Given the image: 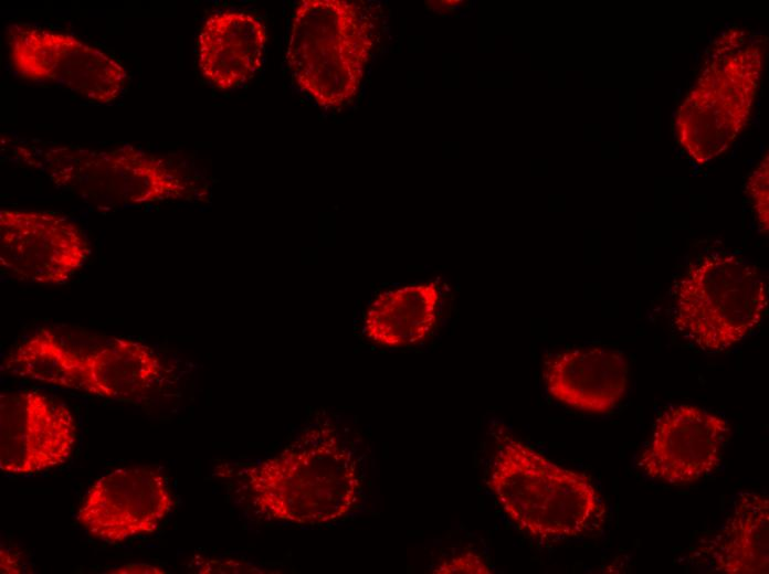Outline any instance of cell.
Listing matches in <instances>:
<instances>
[{
  "mask_svg": "<svg viewBox=\"0 0 769 574\" xmlns=\"http://www.w3.org/2000/svg\"><path fill=\"white\" fill-rule=\"evenodd\" d=\"M243 477L254 509L273 521L334 523L362 496L358 460L329 424L305 429L275 456L246 467Z\"/></svg>",
  "mask_w": 769,
  "mask_h": 574,
  "instance_id": "obj_1",
  "label": "cell"
},
{
  "mask_svg": "<svg viewBox=\"0 0 769 574\" xmlns=\"http://www.w3.org/2000/svg\"><path fill=\"white\" fill-rule=\"evenodd\" d=\"M15 153L57 189L98 209L192 200L201 193L186 167L130 145L99 150L23 144Z\"/></svg>",
  "mask_w": 769,
  "mask_h": 574,
  "instance_id": "obj_2",
  "label": "cell"
},
{
  "mask_svg": "<svg viewBox=\"0 0 769 574\" xmlns=\"http://www.w3.org/2000/svg\"><path fill=\"white\" fill-rule=\"evenodd\" d=\"M488 485L507 518L537 540H565L592 530L603 502L590 479L563 468L498 428Z\"/></svg>",
  "mask_w": 769,
  "mask_h": 574,
  "instance_id": "obj_3",
  "label": "cell"
},
{
  "mask_svg": "<svg viewBox=\"0 0 769 574\" xmlns=\"http://www.w3.org/2000/svg\"><path fill=\"white\" fill-rule=\"evenodd\" d=\"M767 283L754 264L735 254H708L691 264L675 285L674 323L708 353L733 348L761 323Z\"/></svg>",
  "mask_w": 769,
  "mask_h": 574,
  "instance_id": "obj_4",
  "label": "cell"
},
{
  "mask_svg": "<svg viewBox=\"0 0 769 574\" xmlns=\"http://www.w3.org/2000/svg\"><path fill=\"white\" fill-rule=\"evenodd\" d=\"M763 62L758 43L729 30L713 44L696 85L678 108L676 137L697 163L721 155L748 123Z\"/></svg>",
  "mask_w": 769,
  "mask_h": 574,
  "instance_id": "obj_5",
  "label": "cell"
},
{
  "mask_svg": "<svg viewBox=\"0 0 769 574\" xmlns=\"http://www.w3.org/2000/svg\"><path fill=\"white\" fill-rule=\"evenodd\" d=\"M372 46L369 24L345 0H303L292 20L288 68L320 107L337 108L357 93Z\"/></svg>",
  "mask_w": 769,
  "mask_h": 574,
  "instance_id": "obj_6",
  "label": "cell"
},
{
  "mask_svg": "<svg viewBox=\"0 0 769 574\" xmlns=\"http://www.w3.org/2000/svg\"><path fill=\"white\" fill-rule=\"evenodd\" d=\"M7 38L12 67L22 78L55 84L99 104L114 102L126 86L119 62L74 35L15 23Z\"/></svg>",
  "mask_w": 769,
  "mask_h": 574,
  "instance_id": "obj_7",
  "label": "cell"
},
{
  "mask_svg": "<svg viewBox=\"0 0 769 574\" xmlns=\"http://www.w3.org/2000/svg\"><path fill=\"white\" fill-rule=\"evenodd\" d=\"M89 255L85 234L65 215L34 210L0 211V265L18 280L64 284Z\"/></svg>",
  "mask_w": 769,
  "mask_h": 574,
  "instance_id": "obj_8",
  "label": "cell"
},
{
  "mask_svg": "<svg viewBox=\"0 0 769 574\" xmlns=\"http://www.w3.org/2000/svg\"><path fill=\"white\" fill-rule=\"evenodd\" d=\"M76 425L63 403L32 390L0 394V468L31 476L61 466L73 451Z\"/></svg>",
  "mask_w": 769,
  "mask_h": 574,
  "instance_id": "obj_9",
  "label": "cell"
},
{
  "mask_svg": "<svg viewBox=\"0 0 769 574\" xmlns=\"http://www.w3.org/2000/svg\"><path fill=\"white\" fill-rule=\"evenodd\" d=\"M172 507L173 498L160 470L124 467L91 486L76 518L93 538L118 543L154 533Z\"/></svg>",
  "mask_w": 769,
  "mask_h": 574,
  "instance_id": "obj_10",
  "label": "cell"
},
{
  "mask_svg": "<svg viewBox=\"0 0 769 574\" xmlns=\"http://www.w3.org/2000/svg\"><path fill=\"white\" fill-rule=\"evenodd\" d=\"M729 436L730 425L721 416L696 405H674L656 419L638 466L651 479L687 485L719 466Z\"/></svg>",
  "mask_w": 769,
  "mask_h": 574,
  "instance_id": "obj_11",
  "label": "cell"
},
{
  "mask_svg": "<svg viewBox=\"0 0 769 574\" xmlns=\"http://www.w3.org/2000/svg\"><path fill=\"white\" fill-rule=\"evenodd\" d=\"M542 378L548 393L560 403L583 412L607 413L626 392L629 364L620 350L577 348L547 359Z\"/></svg>",
  "mask_w": 769,
  "mask_h": 574,
  "instance_id": "obj_12",
  "label": "cell"
},
{
  "mask_svg": "<svg viewBox=\"0 0 769 574\" xmlns=\"http://www.w3.org/2000/svg\"><path fill=\"white\" fill-rule=\"evenodd\" d=\"M262 21L243 10L211 13L198 38V65L204 79L219 89H233L261 68L266 45Z\"/></svg>",
  "mask_w": 769,
  "mask_h": 574,
  "instance_id": "obj_13",
  "label": "cell"
},
{
  "mask_svg": "<svg viewBox=\"0 0 769 574\" xmlns=\"http://www.w3.org/2000/svg\"><path fill=\"white\" fill-rule=\"evenodd\" d=\"M712 572H769V500L762 493L740 492L721 529L700 548Z\"/></svg>",
  "mask_w": 769,
  "mask_h": 574,
  "instance_id": "obj_14",
  "label": "cell"
},
{
  "mask_svg": "<svg viewBox=\"0 0 769 574\" xmlns=\"http://www.w3.org/2000/svg\"><path fill=\"white\" fill-rule=\"evenodd\" d=\"M164 370L161 358L150 346L127 338H112L99 348L81 353L77 391L105 398L130 400L149 390Z\"/></svg>",
  "mask_w": 769,
  "mask_h": 574,
  "instance_id": "obj_15",
  "label": "cell"
},
{
  "mask_svg": "<svg viewBox=\"0 0 769 574\" xmlns=\"http://www.w3.org/2000/svg\"><path fill=\"white\" fill-rule=\"evenodd\" d=\"M441 301L442 294L434 281L381 293L366 311L364 333L382 347L417 344L434 329Z\"/></svg>",
  "mask_w": 769,
  "mask_h": 574,
  "instance_id": "obj_16",
  "label": "cell"
},
{
  "mask_svg": "<svg viewBox=\"0 0 769 574\" xmlns=\"http://www.w3.org/2000/svg\"><path fill=\"white\" fill-rule=\"evenodd\" d=\"M1 370L17 378L77 390L81 353L66 348L52 330L41 328L4 357Z\"/></svg>",
  "mask_w": 769,
  "mask_h": 574,
  "instance_id": "obj_17",
  "label": "cell"
},
{
  "mask_svg": "<svg viewBox=\"0 0 769 574\" xmlns=\"http://www.w3.org/2000/svg\"><path fill=\"white\" fill-rule=\"evenodd\" d=\"M769 161L768 152L750 172L746 182V193L749 198L758 228L767 235L769 228Z\"/></svg>",
  "mask_w": 769,
  "mask_h": 574,
  "instance_id": "obj_18",
  "label": "cell"
},
{
  "mask_svg": "<svg viewBox=\"0 0 769 574\" xmlns=\"http://www.w3.org/2000/svg\"><path fill=\"white\" fill-rule=\"evenodd\" d=\"M434 573H492L491 568L484 560L473 553V552H463L460 554H456L454 556H451L450 559L444 560L441 562L434 570Z\"/></svg>",
  "mask_w": 769,
  "mask_h": 574,
  "instance_id": "obj_19",
  "label": "cell"
},
{
  "mask_svg": "<svg viewBox=\"0 0 769 574\" xmlns=\"http://www.w3.org/2000/svg\"><path fill=\"white\" fill-rule=\"evenodd\" d=\"M199 573H244L254 572L252 567H246L238 561L201 560L198 565Z\"/></svg>",
  "mask_w": 769,
  "mask_h": 574,
  "instance_id": "obj_20",
  "label": "cell"
},
{
  "mask_svg": "<svg viewBox=\"0 0 769 574\" xmlns=\"http://www.w3.org/2000/svg\"><path fill=\"white\" fill-rule=\"evenodd\" d=\"M106 573L120 574H162L165 571L158 566L148 563H128L117 567H113Z\"/></svg>",
  "mask_w": 769,
  "mask_h": 574,
  "instance_id": "obj_21",
  "label": "cell"
},
{
  "mask_svg": "<svg viewBox=\"0 0 769 574\" xmlns=\"http://www.w3.org/2000/svg\"><path fill=\"white\" fill-rule=\"evenodd\" d=\"M0 568L1 573H20V560L19 557L11 551L1 548L0 552Z\"/></svg>",
  "mask_w": 769,
  "mask_h": 574,
  "instance_id": "obj_22",
  "label": "cell"
}]
</instances>
